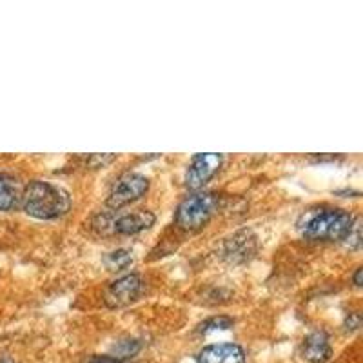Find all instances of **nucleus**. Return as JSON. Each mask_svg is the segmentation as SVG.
<instances>
[{"label":"nucleus","instance_id":"f03ea898","mask_svg":"<svg viewBox=\"0 0 363 363\" xmlns=\"http://www.w3.org/2000/svg\"><path fill=\"white\" fill-rule=\"evenodd\" d=\"M21 206L29 216L38 220H55L64 216L71 207L69 193L51 182L33 180L22 189Z\"/></svg>","mask_w":363,"mask_h":363},{"label":"nucleus","instance_id":"9d476101","mask_svg":"<svg viewBox=\"0 0 363 363\" xmlns=\"http://www.w3.org/2000/svg\"><path fill=\"white\" fill-rule=\"evenodd\" d=\"M333 354L329 336L323 330L311 333L301 343V356L311 363H325Z\"/></svg>","mask_w":363,"mask_h":363},{"label":"nucleus","instance_id":"1a4fd4ad","mask_svg":"<svg viewBox=\"0 0 363 363\" xmlns=\"http://www.w3.org/2000/svg\"><path fill=\"white\" fill-rule=\"evenodd\" d=\"M157 222V216L151 211H135V213H128V215L118 216L116 220H113L111 227L113 231L118 233V235H138V233L145 231L151 225H155Z\"/></svg>","mask_w":363,"mask_h":363},{"label":"nucleus","instance_id":"a211bd4d","mask_svg":"<svg viewBox=\"0 0 363 363\" xmlns=\"http://www.w3.org/2000/svg\"><path fill=\"white\" fill-rule=\"evenodd\" d=\"M359 323H362V316H359L358 313L351 314V318H349V320H347V329H351V330L358 329Z\"/></svg>","mask_w":363,"mask_h":363},{"label":"nucleus","instance_id":"f3484780","mask_svg":"<svg viewBox=\"0 0 363 363\" xmlns=\"http://www.w3.org/2000/svg\"><path fill=\"white\" fill-rule=\"evenodd\" d=\"M89 363H122L120 358H115V356H93L89 359Z\"/></svg>","mask_w":363,"mask_h":363},{"label":"nucleus","instance_id":"ddd939ff","mask_svg":"<svg viewBox=\"0 0 363 363\" xmlns=\"http://www.w3.org/2000/svg\"><path fill=\"white\" fill-rule=\"evenodd\" d=\"M233 318L229 316H215L206 320L203 323H200L199 333L200 335H211V333H216V330H227L233 327Z\"/></svg>","mask_w":363,"mask_h":363},{"label":"nucleus","instance_id":"2eb2a0df","mask_svg":"<svg viewBox=\"0 0 363 363\" xmlns=\"http://www.w3.org/2000/svg\"><path fill=\"white\" fill-rule=\"evenodd\" d=\"M115 158V155H93V157H89L87 164H89L91 167H104V165H108L109 162H113Z\"/></svg>","mask_w":363,"mask_h":363},{"label":"nucleus","instance_id":"39448f33","mask_svg":"<svg viewBox=\"0 0 363 363\" xmlns=\"http://www.w3.org/2000/svg\"><path fill=\"white\" fill-rule=\"evenodd\" d=\"M223 157L218 153L194 155L186 171V187L196 191L203 187L222 167Z\"/></svg>","mask_w":363,"mask_h":363},{"label":"nucleus","instance_id":"4468645a","mask_svg":"<svg viewBox=\"0 0 363 363\" xmlns=\"http://www.w3.org/2000/svg\"><path fill=\"white\" fill-rule=\"evenodd\" d=\"M116 351L120 352V356H122V358H128V356L135 354V352L138 351V342H135V340L122 342L118 347H116Z\"/></svg>","mask_w":363,"mask_h":363},{"label":"nucleus","instance_id":"9b49d317","mask_svg":"<svg viewBox=\"0 0 363 363\" xmlns=\"http://www.w3.org/2000/svg\"><path fill=\"white\" fill-rule=\"evenodd\" d=\"M22 189L17 178L9 174H0V211L17 209L22 202Z\"/></svg>","mask_w":363,"mask_h":363},{"label":"nucleus","instance_id":"423d86ee","mask_svg":"<svg viewBox=\"0 0 363 363\" xmlns=\"http://www.w3.org/2000/svg\"><path fill=\"white\" fill-rule=\"evenodd\" d=\"M142 291V280L138 274L131 272V274H124V277L116 278L111 285L106 291V306L111 307V309H122V307H128L129 303L138 298Z\"/></svg>","mask_w":363,"mask_h":363},{"label":"nucleus","instance_id":"6ab92c4d","mask_svg":"<svg viewBox=\"0 0 363 363\" xmlns=\"http://www.w3.org/2000/svg\"><path fill=\"white\" fill-rule=\"evenodd\" d=\"M362 272H363V269L362 267H358L356 269V272H354V285H358V287H362Z\"/></svg>","mask_w":363,"mask_h":363},{"label":"nucleus","instance_id":"6e6552de","mask_svg":"<svg viewBox=\"0 0 363 363\" xmlns=\"http://www.w3.org/2000/svg\"><path fill=\"white\" fill-rule=\"evenodd\" d=\"M196 363H245V352L236 343H215L203 347Z\"/></svg>","mask_w":363,"mask_h":363},{"label":"nucleus","instance_id":"20e7f679","mask_svg":"<svg viewBox=\"0 0 363 363\" xmlns=\"http://www.w3.org/2000/svg\"><path fill=\"white\" fill-rule=\"evenodd\" d=\"M149 189V180L144 174L129 173L120 178L113 186L111 193L108 196V207L111 209H120V207L128 206L135 200L142 199Z\"/></svg>","mask_w":363,"mask_h":363},{"label":"nucleus","instance_id":"dca6fc26","mask_svg":"<svg viewBox=\"0 0 363 363\" xmlns=\"http://www.w3.org/2000/svg\"><path fill=\"white\" fill-rule=\"evenodd\" d=\"M345 240H347V245H349V247H352V249H358L359 247V225H358V222L354 223L351 235L347 236Z\"/></svg>","mask_w":363,"mask_h":363},{"label":"nucleus","instance_id":"f8f14e48","mask_svg":"<svg viewBox=\"0 0 363 363\" xmlns=\"http://www.w3.org/2000/svg\"><path fill=\"white\" fill-rule=\"evenodd\" d=\"M104 264L109 271H124L133 264V252L128 249H116L104 256Z\"/></svg>","mask_w":363,"mask_h":363},{"label":"nucleus","instance_id":"f257e3e1","mask_svg":"<svg viewBox=\"0 0 363 363\" xmlns=\"http://www.w3.org/2000/svg\"><path fill=\"white\" fill-rule=\"evenodd\" d=\"M354 223L356 220L349 211L336 207H316L301 213L296 227L306 238L342 242L351 235Z\"/></svg>","mask_w":363,"mask_h":363},{"label":"nucleus","instance_id":"0eeeda50","mask_svg":"<svg viewBox=\"0 0 363 363\" xmlns=\"http://www.w3.org/2000/svg\"><path fill=\"white\" fill-rule=\"evenodd\" d=\"M256 247H258L256 236L251 231H238L231 238H227L223 245V256L233 264H242L255 256Z\"/></svg>","mask_w":363,"mask_h":363},{"label":"nucleus","instance_id":"7ed1b4c3","mask_svg":"<svg viewBox=\"0 0 363 363\" xmlns=\"http://www.w3.org/2000/svg\"><path fill=\"white\" fill-rule=\"evenodd\" d=\"M216 194L213 193H194L187 196L174 213V223L184 231H199L209 222L216 209Z\"/></svg>","mask_w":363,"mask_h":363}]
</instances>
